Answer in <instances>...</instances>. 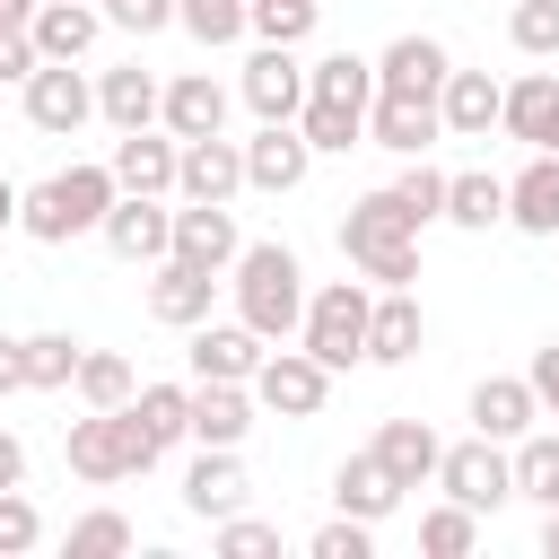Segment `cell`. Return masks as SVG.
<instances>
[{
    "label": "cell",
    "mask_w": 559,
    "mask_h": 559,
    "mask_svg": "<svg viewBox=\"0 0 559 559\" xmlns=\"http://www.w3.org/2000/svg\"><path fill=\"white\" fill-rule=\"evenodd\" d=\"M227 288H236V323H253L262 341H297V314H306V262H297L280 236L236 245Z\"/></svg>",
    "instance_id": "cell-1"
},
{
    "label": "cell",
    "mask_w": 559,
    "mask_h": 559,
    "mask_svg": "<svg viewBox=\"0 0 559 559\" xmlns=\"http://www.w3.org/2000/svg\"><path fill=\"white\" fill-rule=\"evenodd\" d=\"M114 166H96V157H79V166H61V175H44V183H26L17 192V227L35 236V245H79V236H96V218L114 210Z\"/></svg>",
    "instance_id": "cell-2"
},
{
    "label": "cell",
    "mask_w": 559,
    "mask_h": 559,
    "mask_svg": "<svg viewBox=\"0 0 559 559\" xmlns=\"http://www.w3.org/2000/svg\"><path fill=\"white\" fill-rule=\"evenodd\" d=\"M341 253H349V271H367V288H411L419 280V227L393 210V192H358L341 210Z\"/></svg>",
    "instance_id": "cell-3"
},
{
    "label": "cell",
    "mask_w": 559,
    "mask_h": 559,
    "mask_svg": "<svg viewBox=\"0 0 559 559\" xmlns=\"http://www.w3.org/2000/svg\"><path fill=\"white\" fill-rule=\"evenodd\" d=\"M367 306H376V288H367V280H323V288H306L297 349H306V358H323L332 376L367 367Z\"/></svg>",
    "instance_id": "cell-4"
},
{
    "label": "cell",
    "mask_w": 559,
    "mask_h": 559,
    "mask_svg": "<svg viewBox=\"0 0 559 559\" xmlns=\"http://www.w3.org/2000/svg\"><path fill=\"white\" fill-rule=\"evenodd\" d=\"M61 454H70V472H79L87 489H114V480H131V472L157 463V437H148V428L131 419V402H122V411H87V419H70Z\"/></svg>",
    "instance_id": "cell-5"
},
{
    "label": "cell",
    "mask_w": 559,
    "mask_h": 559,
    "mask_svg": "<svg viewBox=\"0 0 559 559\" xmlns=\"http://www.w3.org/2000/svg\"><path fill=\"white\" fill-rule=\"evenodd\" d=\"M437 489L454 498V507H472V515H498L507 498H515V463H507V445L498 437H463V445H445L437 454Z\"/></svg>",
    "instance_id": "cell-6"
},
{
    "label": "cell",
    "mask_w": 559,
    "mask_h": 559,
    "mask_svg": "<svg viewBox=\"0 0 559 559\" xmlns=\"http://www.w3.org/2000/svg\"><path fill=\"white\" fill-rule=\"evenodd\" d=\"M96 236H105L114 262L148 271V262H166V245H175V210H166L157 192H114V210L96 218Z\"/></svg>",
    "instance_id": "cell-7"
},
{
    "label": "cell",
    "mask_w": 559,
    "mask_h": 559,
    "mask_svg": "<svg viewBox=\"0 0 559 559\" xmlns=\"http://www.w3.org/2000/svg\"><path fill=\"white\" fill-rule=\"evenodd\" d=\"M332 402V367L306 358V349H262L253 367V411H280V419H314Z\"/></svg>",
    "instance_id": "cell-8"
},
{
    "label": "cell",
    "mask_w": 559,
    "mask_h": 559,
    "mask_svg": "<svg viewBox=\"0 0 559 559\" xmlns=\"http://www.w3.org/2000/svg\"><path fill=\"white\" fill-rule=\"evenodd\" d=\"M236 96L253 105V122H297V105H306V61H297V44H253Z\"/></svg>",
    "instance_id": "cell-9"
},
{
    "label": "cell",
    "mask_w": 559,
    "mask_h": 559,
    "mask_svg": "<svg viewBox=\"0 0 559 559\" xmlns=\"http://www.w3.org/2000/svg\"><path fill=\"white\" fill-rule=\"evenodd\" d=\"M87 114H96V87H87L79 61H35V70H26V122H35V131L70 140Z\"/></svg>",
    "instance_id": "cell-10"
},
{
    "label": "cell",
    "mask_w": 559,
    "mask_h": 559,
    "mask_svg": "<svg viewBox=\"0 0 559 559\" xmlns=\"http://www.w3.org/2000/svg\"><path fill=\"white\" fill-rule=\"evenodd\" d=\"M262 332L253 323H192V349H183V367H192V384H253V367H262Z\"/></svg>",
    "instance_id": "cell-11"
},
{
    "label": "cell",
    "mask_w": 559,
    "mask_h": 559,
    "mask_svg": "<svg viewBox=\"0 0 559 559\" xmlns=\"http://www.w3.org/2000/svg\"><path fill=\"white\" fill-rule=\"evenodd\" d=\"M236 245H245V227H236V210L227 201H183L175 210V262H192V271H218L227 280V262H236Z\"/></svg>",
    "instance_id": "cell-12"
},
{
    "label": "cell",
    "mask_w": 559,
    "mask_h": 559,
    "mask_svg": "<svg viewBox=\"0 0 559 559\" xmlns=\"http://www.w3.org/2000/svg\"><path fill=\"white\" fill-rule=\"evenodd\" d=\"M140 297H148V323L192 332V323L218 306V271H192V262H175V253H166V262H148V288H140Z\"/></svg>",
    "instance_id": "cell-13"
},
{
    "label": "cell",
    "mask_w": 559,
    "mask_h": 559,
    "mask_svg": "<svg viewBox=\"0 0 559 559\" xmlns=\"http://www.w3.org/2000/svg\"><path fill=\"white\" fill-rule=\"evenodd\" d=\"M428 140H445V122H437V96H393V87H376V105H367V148L428 157Z\"/></svg>",
    "instance_id": "cell-14"
},
{
    "label": "cell",
    "mask_w": 559,
    "mask_h": 559,
    "mask_svg": "<svg viewBox=\"0 0 559 559\" xmlns=\"http://www.w3.org/2000/svg\"><path fill=\"white\" fill-rule=\"evenodd\" d=\"M175 157H183V140H175L166 122H140V131H122V140H114V157H105V166H114V183H122V192H157V201H166V192H175Z\"/></svg>",
    "instance_id": "cell-15"
},
{
    "label": "cell",
    "mask_w": 559,
    "mask_h": 559,
    "mask_svg": "<svg viewBox=\"0 0 559 559\" xmlns=\"http://www.w3.org/2000/svg\"><path fill=\"white\" fill-rule=\"evenodd\" d=\"M306 175H314V148L297 122H262L245 140V192H297Z\"/></svg>",
    "instance_id": "cell-16"
},
{
    "label": "cell",
    "mask_w": 559,
    "mask_h": 559,
    "mask_svg": "<svg viewBox=\"0 0 559 559\" xmlns=\"http://www.w3.org/2000/svg\"><path fill=\"white\" fill-rule=\"evenodd\" d=\"M175 192H183V201H236V192H245V140H227V131L183 140V157H175Z\"/></svg>",
    "instance_id": "cell-17"
},
{
    "label": "cell",
    "mask_w": 559,
    "mask_h": 559,
    "mask_svg": "<svg viewBox=\"0 0 559 559\" xmlns=\"http://www.w3.org/2000/svg\"><path fill=\"white\" fill-rule=\"evenodd\" d=\"M419 341H428L419 297L411 288H376V306H367V367H411Z\"/></svg>",
    "instance_id": "cell-18"
},
{
    "label": "cell",
    "mask_w": 559,
    "mask_h": 559,
    "mask_svg": "<svg viewBox=\"0 0 559 559\" xmlns=\"http://www.w3.org/2000/svg\"><path fill=\"white\" fill-rule=\"evenodd\" d=\"M245 498H253V480H245L236 445H201V454H192V472H183V515L218 524V515H236Z\"/></svg>",
    "instance_id": "cell-19"
},
{
    "label": "cell",
    "mask_w": 559,
    "mask_h": 559,
    "mask_svg": "<svg viewBox=\"0 0 559 559\" xmlns=\"http://www.w3.org/2000/svg\"><path fill=\"white\" fill-rule=\"evenodd\" d=\"M157 122H166L175 140H210V131H227V87H218L210 70H175L166 96H157Z\"/></svg>",
    "instance_id": "cell-20"
},
{
    "label": "cell",
    "mask_w": 559,
    "mask_h": 559,
    "mask_svg": "<svg viewBox=\"0 0 559 559\" xmlns=\"http://www.w3.org/2000/svg\"><path fill=\"white\" fill-rule=\"evenodd\" d=\"M498 131L524 140V148H559V79H550V70H524V79L498 96Z\"/></svg>",
    "instance_id": "cell-21"
},
{
    "label": "cell",
    "mask_w": 559,
    "mask_h": 559,
    "mask_svg": "<svg viewBox=\"0 0 559 559\" xmlns=\"http://www.w3.org/2000/svg\"><path fill=\"white\" fill-rule=\"evenodd\" d=\"M445 70H454V52H445L437 35H393V44L376 52V87H393V96H437Z\"/></svg>",
    "instance_id": "cell-22"
},
{
    "label": "cell",
    "mask_w": 559,
    "mask_h": 559,
    "mask_svg": "<svg viewBox=\"0 0 559 559\" xmlns=\"http://www.w3.org/2000/svg\"><path fill=\"white\" fill-rule=\"evenodd\" d=\"M498 79L489 70H445V87H437V122H445V140H489L498 131Z\"/></svg>",
    "instance_id": "cell-23"
},
{
    "label": "cell",
    "mask_w": 559,
    "mask_h": 559,
    "mask_svg": "<svg viewBox=\"0 0 559 559\" xmlns=\"http://www.w3.org/2000/svg\"><path fill=\"white\" fill-rule=\"evenodd\" d=\"M26 35H35L44 61H87V44L105 35V9H96V0H35Z\"/></svg>",
    "instance_id": "cell-24"
},
{
    "label": "cell",
    "mask_w": 559,
    "mask_h": 559,
    "mask_svg": "<svg viewBox=\"0 0 559 559\" xmlns=\"http://www.w3.org/2000/svg\"><path fill=\"white\" fill-rule=\"evenodd\" d=\"M507 227L559 236V148H533L524 175H507Z\"/></svg>",
    "instance_id": "cell-25"
},
{
    "label": "cell",
    "mask_w": 559,
    "mask_h": 559,
    "mask_svg": "<svg viewBox=\"0 0 559 559\" xmlns=\"http://www.w3.org/2000/svg\"><path fill=\"white\" fill-rule=\"evenodd\" d=\"M402 498H411V489H402V480H393L376 454H341V472H332V507H341V515H358V524H384Z\"/></svg>",
    "instance_id": "cell-26"
},
{
    "label": "cell",
    "mask_w": 559,
    "mask_h": 559,
    "mask_svg": "<svg viewBox=\"0 0 559 559\" xmlns=\"http://www.w3.org/2000/svg\"><path fill=\"white\" fill-rule=\"evenodd\" d=\"M533 419H542V402H533V384H524V376H480V384H472V428H480V437L515 445Z\"/></svg>",
    "instance_id": "cell-27"
},
{
    "label": "cell",
    "mask_w": 559,
    "mask_h": 559,
    "mask_svg": "<svg viewBox=\"0 0 559 559\" xmlns=\"http://www.w3.org/2000/svg\"><path fill=\"white\" fill-rule=\"evenodd\" d=\"M192 445H245L253 437V384H192Z\"/></svg>",
    "instance_id": "cell-28"
},
{
    "label": "cell",
    "mask_w": 559,
    "mask_h": 559,
    "mask_svg": "<svg viewBox=\"0 0 559 559\" xmlns=\"http://www.w3.org/2000/svg\"><path fill=\"white\" fill-rule=\"evenodd\" d=\"M367 454H376V463H384V472H393L402 489H428V480H437V454H445V445H437V428H428V419H384Z\"/></svg>",
    "instance_id": "cell-29"
},
{
    "label": "cell",
    "mask_w": 559,
    "mask_h": 559,
    "mask_svg": "<svg viewBox=\"0 0 559 559\" xmlns=\"http://www.w3.org/2000/svg\"><path fill=\"white\" fill-rule=\"evenodd\" d=\"M157 96H166V79H157V70H140V61H122V70H105V79H96V114H105L114 131L157 122Z\"/></svg>",
    "instance_id": "cell-30"
},
{
    "label": "cell",
    "mask_w": 559,
    "mask_h": 559,
    "mask_svg": "<svg viewBox=\"0 0 559 559\" xmlns=\"http://www.w3.org/2000/svg\"><path fill=\"white\" fill-rule=\"evenodd\" d=\"M507 218V175H489V166H472V175H445V227H463V236H489Z\"/></svg>",
    "instance_id": "cell-31"
},
{
    "label": "cell",
    "mask_w": 559,
    "mask_h": 559,
    "mask_svg": "<svg viewBox=\"0 0 559 559\" xmlns=\"http://www.w3.org/2000/svg\"><path fill=\"white\" fill-rule=\"evenodd\" d=\"M297 131H306L314 157H349V148H367V114H358V105H332V96H306V105H297Z\"/></svg>",
    "instance_id": "cell-32"
},
{
    "label": "cell",
    "mask_w": 559,
    "mask_h": 559,
    "mask_svg": "<svg viewBox=\"0 0 559 559\" xmlns=\"http://www.w3.org/2000/svg\"><path fill=\"white\" fill-rule=\"evenodd\" d=\"M507 463H515V498L559 507V428H524V437L507 445Z\"/></svg>",
    "instance_id": "cell-33"
},
{
    "label": "cell",
    "mask_w": 559,
    "mask_h": 559,
    "mask_svg": "<svg viewBox=\"0 0 559 559\" xmlns=\"http://www.w3.org/2000/svg\"><path fill=\"white\" fill-rule=\"evenodd\" d=\"M306 96H332V105H376V61L367 52H323V61H306Z\"/></svg>",
    "instance_id": "cell-34"
},
{
    "label": "cell",
    "mask_w": 559,
    "mask_h": 559,
    "mask_svg": "<svg viewBox=\"0 0 559 559\" xmlns=\"http://www.w3.org/2000/svg\"><path fill=\"white\" fill-rule=\"evenodd\" d=\"M70 384H79V402H87V411H122V402L140 393V376H131V358H122V349H79V376H70Z\"/></svg>",
    "instance_id": "cell-35"
},
{
    "label": "cell",
    "mask_w": 559,
    "mask_h": 559,
    "mask_svg": "<svg viewBox=\"0 0 559 559\" xmlns=\"http://www.w3.org/2000/svg\"><path fill=\"white\" fill-rule=\"evenodd\" d=\"M384 192H393V210H402V218H411L419 236H428V227L445 218V175H437L428 157H402V175H393Z\"/></svg>",
    "instance_id": "cell-36"
},
{
    "label": "cell",
    "mask_w": 559,
    "mask_h": 559,
    "mask_svg": "<svg viewBox=\"0 0 559 559\" xmlns=\"http://www.w3.org/2000/svg\"><path fill=\"white\" fill-rule=\"evenodd\" d=\"M17 358H26V393H70V376H79V341L70 332H26Z\"/></svg>",
    "instance_id": "cell-37"
},
{
    "label": "cell",
    "mask_w": 559,
    "mask_h": 559,
    "mask_svg": "<svg viewBox=\"0 0 559 559\" xmlns=\"http://www.w3.org/2000/svg\"><path fill=\"white\" fill-rule=\"evenodd\" d=\"M131 419L157 437V454L183 445V428H192V384H140V393H131Z\"/></svg>",
    "instance_id": "cell-38"
},
{
    "label": "cell",
    "mask_w": 559,
    "mask_h": 559,
    "mask_svg": "<svg viewBox=\"0 0 559 559\" xmlns=\"http://www.w3.org/2000/svg\"><path fill=\"white\" fill-rule=\"evenodd\" d=\"M314 17H323V0H245V35H262V44H306Z\"/></svg>",
    "instance_id": "cell-39"
},
{
    "label": "cell",
    "mask_w": 559,
    "mask_h": 559,
    "mask_svg": "<svg viewBox=\"0 0 559 559\" xmlns=\"http://www.w3.org/2000/svg\"><path fill=\"white\" fill-rule=\"evenodd\" d=\"M419 550H428V559H472V550H480V515L454 507V498L428 507V515H419Z\"/></svg>",
    "instance_id": "cell-40"
},
{
    "label": "cell",
    "mask_w": 559,
    "mask_h": 559,
    "mask_svg": "<svg viewBox=\"0 0 559 559\" xmlns=\"http://www.w3.org/2000/svg\"><path fill=\"white\" fill-rule=\"evenodd\" d=\"M175 26L201 44V52H227L245 35V0H175Z\"/></svg>",
    "instance_id": "cell-41"
},
{
    "label": "cell",
    "mask_w": 559,
    "mask_h": 559,
    "mask_svg": "<svg viewBox=\"0 0 559 559\" xmlns=\"http://www.w3.org/2000/svg\"><path fill=\"white\" fill-rule=\"evenodd\" d=\"M507 35L524 61H559V0H515L507 9Z\"/></svg>",
    "instance_id": "cell-42"
},
{
    "label": "cell",
    "mask_w": 559,
    "mask_h": 559,
    "mask_svg": "<svg viewBox=\"0 0 559 559\" xmlns=\"http://www.w3.org/2000/svg\"><path fill=\"white\" fill-rule=\"evenodd\" d=\"M140 533H131V515H114V507H96V515H79L70 524V559H122Z\"/></svg>",
    "instance_id": "cell-43"
},
{
    "label": "cell",
    "mask_w": 559,
    "mask_h": 559,
    "mask_svg": "<svg viewBox=\"0 0 559 559\" xmlns=\"http://www.w3.org/2000/svg\"><path fill=\"white\" fill-rule=\"evenodd\" d=\"M210 542H218V559H271V550H280V524H262V515L236 507V515L210 524Z\"/></svg>",
    "instance_id": "cell-44"
},
{
    "label": "cell",
    "mask_w": 559,
    "mask_h": 559,
    "mask_svg": "<svg viewBox=\"0 0 559 559\" xmlns=\"http://www.w3.org/2000/svg\"><path fill=\"white\" fill-rule=\"evenodd\" d=\"M44 542V515H35V498L26 489H0V559H26Z\"/></svg>",
    "instance_id": "cell-45"
},
{
    "label": "cell",
    "mask_w": 559,
    "mask_h": 559,
    "mask_svg": "<svg viewBox=\"0 0 559 559\" xmlns=\"http://www.w3.org/2000/svg\"><path fill=\"white\" fill-rule=\"evenodd\" d=\"M367 550H376V524H358V515H332L314 533V559H367Z\"/></svg>",
    "instance_id": "cell-46"
},
{
    "label": "cell",
    "mask_w": 559,
    "mask_h": 559,
    "mask_svg": "<svg viewBox=\"0 0 559 559\" xmlns=\"http://www.w3.org/2000/svg\"><path fill=\"white\" fill-rule=\"evenodd\" d=\"M105 9V26H122V35H157V26H175V0H96Z\"/></svg>",
    "instance_id": "cell-47"
},
{
    "label": "cell",
    "mask_w": 559,
    "mask_h": 559,
    "mask_svg": "<svg viewBox=\"0 0 559 559\" xmlns=\"http://www.w3.org/2000/svg\"><path fill=\"white\" fill-rule=\"evenodd\" d=\"M35 61H44V52H35V35H26V26H0V87H9V79L26 87V70H35Z\"/></svg>",
    "instance_id": "cell-48"
},
{
    "label": "cell",
    "mask_w": 559,
    "mask_h": 559,
    "mask_svg": "<svg viewBox=\"0 0 559 559\" xmlns=\"http://www.w3.org/2000/svg\"><path fill=\"white\" fill-rule=\"evenodd\" d=\"M524 384H533V402H542V411L559 419V341H542V349H533V367H524Z\"/></svg>",
    "instance_id": "cell-49"
},
{
    "label": "cell",
    "mask_w": 559,
    "mask_h": 559,
    "mask_svg": "<svg viewBox=\"0 0 559 559\" xmlns=\"http://www.w3.org/2000/svg\"><path fill=\"white\" fill-rule=\"evenodd\" d=\"M0 489H26V437L0 428Z\"/></svg>",
    "instance_id": "cell-50"
},
{
    "label": "cell",
    "mask_w": 559,
    "mask_h": 559,
    "mask_svg": "<svg viewBox=\"0 0 559 559\" xmlns=\"http://www.w3.org/2000/svg\"><path fill=\"white\" fill-rule=\"evenodd\" d=\"M9 393H26V358H17V341L0 332V402H9Z\"/></svg>",
    "instance_id": "cell-51"
},
{
    "label": "cell",
    "mask_w": 559,
    "mask_h": 559,
    "mask_svg": "<svg viewBox=\"0 0 559 559\" xmlns=\"http://www.w3.org/2000/svg\"><path fill=\"white\" fill-rule=\"evenodd\" d=\"M17 192H26V183H9V175H0V236L17 227Z\"/></svg>",
    "instance_id": "cell-52"
},
{
    "label": "cell",
    "mask_w": 559,
    "mask_h": 559,
    "mask_svg": "<svg viewBox=\"0 0 559 559\" xmlns=\"http://www.w3.org/2000/svg\"><path fill=\"white\" fill-rule=\"evenodd\" d=\"M542 550L559 559V507H542Z\"/></svg>",
    "instance_id": "cell-53"
},
{
    "label": "cell",
    "mask_w": 559,
    "mask_h": 559,
    "mask_svg": "<svg viewBox=\"0 0 559 559\" xmlns=\"http://www.w3.org/2000/svg\"><path fill=\"white\" fill-rule=\"evenodd\" d=\"M35 17V0H0V26H26Z\"/></svg>",
    "instance_id": "cell-54"
}]
</instances>
